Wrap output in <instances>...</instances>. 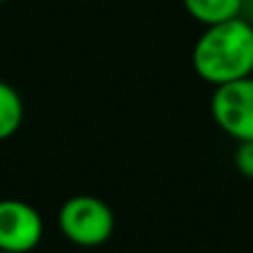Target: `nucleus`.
Returning <instances> with one entry per match:
<instances>
[{
    "instance_id": "obj_7",
    "label": "nucleus",
    "mask_w": 253,
    "mask_h": 253,
    "mask_svg": "<svg viewBox=\"0 0 253 253\" xmlns=\"http://www.w3.org/2000/svg\"><path fill=\"white\" fill-rule=\"evenodd\" d=\"M233 165L245 178H253V140L247 142H238L236 156H233Z\"/></svg>"
},
{
    "instance_id": "obj_4",
    "label": "nucleus",
    "mask_w": 253,
    "mask_h": 253,
    "mask_svg": "<svg viewBox=\"0 0 253 253\" xmlns=\"http://www.w3.org/2000/svg\"><path fill=\"white\" fill-rule=\"evenodd\" d=\"M40 213L25 200H0V251L29 253L42 240Z\"/></svg>"
},
{
    "instance_id": "obj_8",
    "label": "nucleus",
    "mask_w": 253,
    "mask_h": 253,
    "mask_svg": "<svg viewBox=\"0 0 253 253\" xmlns=\"http://www.w3.org/2000/svg\"><path fill=\"white\" fill-rule=\"evenodd\" d=\"M247 22H249L251 29H253V4H251V9H249V18H247Z\"/></svg>"
},
{
    "instance_id": "obj_5",
    "label": "nucleus",
    "mask_w": 253,
    "mask_h": 253,
    "mask_svg": "<svg viewBox=\"0 0 253 253\" xmlns=\"http://www.w3.org/2000/svg\"><path fill=\"white\" fill-rule=\"evenodd\" d=\"M184 11L205 27L240 18L245 0H182Z\"/></svg>"
},
{
    "instance_id": "obj_1",
    "label": "nucleus",
    "mask_w": 253,
    "mask_h": 253,
    "mask_svg": "<svg viewBox=\"0 0 253 253\" xmlns=\"http://www.w3.org/2000/svg\"><path fill=\"white\" fill-rule=\"evenodd\" d=\"M198 78L220 87L253 76V29L245 18L211 25L202 31L191 51Z\"/></svg>"
},
{
    "instance_id": "obj_10",
    "label": "nucleus",
    "mask_w": 253,
    "mask_h": 253,
    "mask_svg": "<svg viewBox=\"0 0 253 253\" xmlns=\"http://www.w3.org/2000/svg\"><path fill=\"white\" fill-rule=\"evenodd\" d=\"M2 2H7V0H0V4H2Z\"/></svg>"
},
{
    "instance_id": "obj_6",
    "label": "nucleus",
    "mask_w": 253,
    "mask_h": 253,
    "mask_svg": "<svg viewBox=\"0 0 253 253\" xmlns=\"http://www.w3.org/2000/svg\"><path fill=\"white\" fill-rule=\"evenodd\" d=\"M25 118V105L16 87L0 80V142L18 133Z\"/></svg>"
},
{
    "instance_id": "obj_9",
    "label": "nucleus",
    "mask_w": 253,
    "mask_h": 253,
    "mask_svg": "<svg viewBox=\"0 0 253 253\" xmlns=\"http://www.w3.org/2000/svg\"><path fill=\"white\" fill-rule=\"evenodd\" d=\"M0 253H11V251H0Z\"/></svg>"
},
{
    "instance_id": "obj_3",
    "label": "nucleus",
    "mask_w": 253,
    "mask_h": 253,
    "mask_svg": "<svg viewBox=\"0 0 253 253\" xmlns=\"http://www.w3.org/2000/svg\"><path fill=\"white\" fill-rule=\"evenodd\" d=\"M211 116L229 138L238 142L253 140V76L215 87Z\"/></svg>"
},
{
    "instance_id": "obj_2",
    "label": "nucleus",
    "mask_w": 253,
    "mask_h": 253,
    "mask_svg": "<svg viewBox=\"0 0 253 253\" xmlns=\"http://www.w3.org/2000/svg\"><path fill=\"white\" fill-rule=\"evenodd\" d=\"M58 227L69 242L93 249L105 245L116 229V215L105 200L96 196H74L62 202Z\"/></svg>"
}]
</instances>
